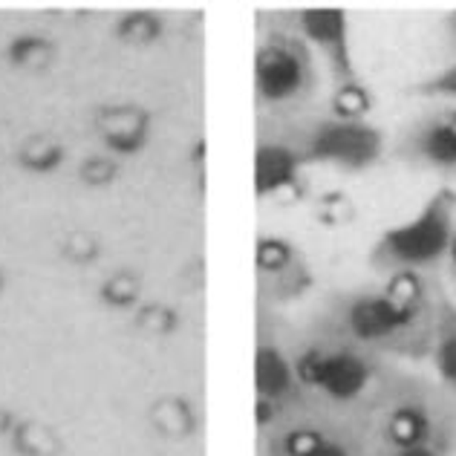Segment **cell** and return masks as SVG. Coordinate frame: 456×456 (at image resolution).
Masks as SVG:
<instances>
[{
    "instance_id": "cell-1",
    "label": "cell",
    "mask_w": 456,
    "mask_h": 456,
    "mask_svg": "<svg viewBox=\"0 0 456 456\" xmlns=\"http://www.w3.org/2000/svg\"><path fill=\"white\" fill-rule=\"evenodd\" d=\"M439 278L393 274L381 286L330 292L312 312L309 327L323 330L384 362H428L436 330Z\"/></svg>"
},
{
    "instance_id": "cell-2",
    "label": "cell",
    "mask_w": 456,
    "mask_h": 456,
    "mask_svg": "<svg viewBox=\"0 0 456 456\" xmlns=\"http://www.w3.org/2000/svg\"><path fill=\"white\" fill-rule=\"evenodd\" d=\"M364 428L370 456H456V402L404 367L364 416Z\"/></svg>"
},
{
    "instance_id": "cell-3",
    "label": "cell",
    "mask_w": 456,
    "mask_h": 456,
    "mask_svg": "<svg viewBox=\"0 0 456 456\" xmlns=\"http://www.w3.org/2000/svg\"><path fill=\"white\" fill-rule=\"evenodd\" d=\"M295 362L309 402L362 422L399 373V364L370 355L309 323L297 327Z\"/></svg>"
},
{
    "instance_id": "cell-4",
    "label": "cell",
    "mask_w": 456,
    "mask_h": 456,
    "mask_svg": "<svg viewBox=\"0 0 456 456\" xmlns=\"http://www.w3.org/2000/svg\"><path fill=\"white\" fill-rule=\"evenodd\" d=\"M321 67L306 41L278 12L255 50V102L260 118H295L315 110Z\"/></svg>"
},
{
    "instance_id": "cell-5",
    "label": "cell",
    "mask_w": 456,
    "mask_h": 456,
    "mask_svg": "<svg viewBox=\"0 0 456 456\" xmlns=\"http://www.w3.org/2000/svg\"><path fill=\"white\" fill-rule=\"evenodd\" d=\"M456 232V188L442 183L422 208L404 223L384 228L367 251V266L381 278L422 274L439 278L445 269L451 240Z\"/></svg>"
},
{
    "instance_id": "cell-6",
    "label": "cell",
    "mask_w": 456,
    "mask_h": 456,
    "mask_svg": "<svg viewBox=\"0 0 456 456\" xmlns=\"http://www.w3.org/2000/svg\"><path fill=\"white\" fill-rule=\"evenodd\" d=\"M301 153L306 167H335L341 174H364L387 156V136L370 118H341L330 110H309L295 118H269Z\"/></svg>"
},
{
    "instance_id": "cell-7",
    "label": "cell",
    "mask_w": 456,
    "mask_h": 456,
    "mask_svg": "<svg viewBox=\"0 0 456 456\" xmlns=\"http://www.w3.org/2000/svg\"><path fill=\"white\" fill-rule=\"evenodd\" d=\"M297 327L278 309L260 306L257 344H255V393H257V430H266L289 416L309 399L304 393L295 362Z\"/></svg>"
},
{
    "instance_id": "cell-8",
    "label": "cell",
    "mask_w": 456,
    "mask_h": 456,
    "mask_svg": "<svg viewBox=\"0 0 456 456\" xmlns=\"http://www.w3.org/2000/svg\"><path fill=\"white\" fill-rule=\"evenodd\" d=\"M260 456H370L362 419L306 402L260 430Z\"/></svg>"
},
{
    "instance_id": "cell-9",
    "label": "cell",
    "mask_w": 456,
    "mask_h": 456,
    "mask_svg": "<svg viewBox=\"0 0 456 456\" xmlns=\"http://www.w3.org/2000/svg\"><path fill=\"white\" fill-rule=\"evenodd\" d=\"M281 15L306 41L323 78L330 81V93L367 84L362 69L355 64V46H353L350 15H346V9L306 6V9L281 12Z\"/></svg>"
},
{
    "instance_id": "cell-10",
    "label": "cell",
    "mask_w": 456,
    "mask_h": 456,
    "mask_svg": "<svg viewBox=\"0 0 456 456\" xmlns=\"http://www.w3.org/2000/svg\"><path fill=\"white\" fill-rule=\"evenodd\" d=\"M387 156L411 171L456 179V104H430L387 145Z\"/></svg>"
},
{
    "instance_id": "cell-11",
    "label": "cell",
    "mask_w": 456,
    "mask_h": 456,
    "mask_svg": "<svg viewBox=\"0 0 456 456\" xmlns=\"http://www.w3.org/2000/svg\"><path fill=\"white\" fill-rule=\"evenodd\" d=\"M309 269L292 243L281 237L260 240V306L278 309L309 289Z\"/></svg>"
},
{
    "instance_id": "cell-12",
    "label": "cell",
    "mask_w": 456,
    "mask_h": 456,
    "mask_svg": "<svg viewBox=\"0 0 456 456\" xmlns=\"http://www.w3.org/2000/svg\"><path fill=\"white\" fill-rule=\"evenodd\" d=\"M304 171H306V165L301 159V153L286 139L278 122L260 118V136H257V153H255L257 197L266 200V197L283 194V191H289L297 179H301Z\"/></svg>"
},
{
    "instance_id": "cell-13",
    "label": "cell",
    "mask_w": 456,
    "mask_h": 456,
    "mask_svg": "<svg viewBox=\"0 0 456 456\" xmlns=\"http://www.w3.org/2000/svg\"><path fill=\"white\" fill-rule=\"evenodd\" d=\"M428 362L434 364L436 384L456 402V301L442 286L436 301V330Z\"/></svg>"
},
{
    "instance_id": "cell-14",
    "label": "cell",
    "mask_w": 456,
    "mask_h": 456,
    "mask_svg": "<svg viewBox=\"0 0 456 456\" xmlns=\"http://www.w3.org/2000/svg\"><path fill=\"white\" fill-rule=\"evenodd\" d=\"M407 95L422 99L428 104H456V53L445 67L436 69V73H430L422 81L411 84V87H407Z\"/></svg>"
},
{
    "instance_id": "cell-15",
    "label": "cell",
    "mask_w": 456,
    "mask_h": 456,
    "mask_svg": "<svg viewBox=\"0 0 456 456\" xmlns=\"http://www.w3.org/2000/svg\"><path fill=\"white\" fill-rule=\"evenodd\" d=\"M102 127L116 148L134 151L142 139V130H145V116L136 110H107L102 113Z\"/></svg>"
},
{
    "instance_id": "cell-16",
    "label": "cell",
    "mask_w": 456,
    "mask_h": 456,
    "mask_svg": "<svg viewBox=\"0 0 456 456\" xmlns=\"http://www.w3.org/2000/svg\"><path fill=\"white\" fill-rule=\"evenodd\" d=\"M12 55H15L18 64L41 67V64H46V58H50V46H46L44 41L27 38V41H18L15 46H12Z\"/></svg>"
},
{
    "instance_id": "cell-17",
    "label": "cell",
    "mask_w": 456,
    "mask_h": 456,
    "mask_svg": "<svg viewBox=\"0 0 456 456\" xmlns=\"http://www.w3.org/2000/svg\"><path fill=\"white\" fill-rule=\"evenodd\" d=\"M156 20L153 18H148V15H136V18H127L125 23H122V32L125 38H134V41H148V38H153L156 35Z\"/></svg>"
},
{
    "instance_id": "cell-18",
    "label": "cell",
    "mask_w": 456,
    "mask_h": 456,
    "mask_svg": "<svg viewBox=\"0 0 456 456\" xmlns=\"http://www.w3.org/2000/svg\"><path fill=\"white\" fill-rule=\"evenodd\" d=\"M23 159H27L29 165H35V167H50L58 159V148L44 145V142H32V145L23 151Z\"/></svg>"
},
{
    "instance_id": "cell-19",
    "label": "cell",
    "mask_w": 456,
    "mask_h": 456,
    "mask_svg": "<svg viewBox=\"0 0 456 456\" xmlns=\"http://www.w3.org/2000/svg\"><path fill=\"white\" fill-rule=\"evenodd\" d=\"M134 283H130V278H118V281H113L110 286H107V297L110 301H116V304H127L130 297H134Z\"/></svg>"
},
{
    "instance_id": "cell-20",
    "label": "cell",
    "mask_w": 456,
    "mask_h": 456,
    "mask_svg": "<svg viewBox=\"0 0 456 456\" xmlns=\"http://www.w3.org/2000/svg\"><path fill=\"white\" fill-rule=\"evenodd\" d=\"M84 176L95 179V183H102V179L113 176V167L107 165V162H90V165H84Z\"/></svg>"
},
{
    "instance_id": "cell-21",
    "label": "cell",
    "mask_w": 456,
    "mask_h": 456,
    "mask_svg": "<svg viewBox=\"0 0 456 456\" xmlns=\"http://www.w3.org/2000/svg\"><path fill=\"white\" fill-rule=\"evenodd\" d=\"M442 29H445L448 35V44H451V50L456 53V12H451V15L442 20Z\"/></svg>"
},
{
    "instance_id": "cell-22",
    "label": "cell",
    "mask_w": 456,
    "mask_h": 456,
    "mask_svg": "<svg viewBox=\"0 0 456 456\" xmlns=\"http://www.w3.org/2000/svg\"><path fill=\"white\" fill-rule=\"evenodd\" d=\"M445 266L451 269V274L456 278V232H453V240H451V251H448V263Z\"/></svg>"
},
{
    "instance_id": "cell-23",
    "label": "cell",
    "mask_w": 456,
    "mask_h": 456,
    "mask_svg": "<svg viewBox=\"0 0 456 456\" xmlns=\"http://www.w3.org/2000/svg\"><path fill=\"white\" fill-rule=\"evenodd\" d=\"M4 422H6V419H4V416H0V425H4Z\"/></svg>"
}]
</instances>
